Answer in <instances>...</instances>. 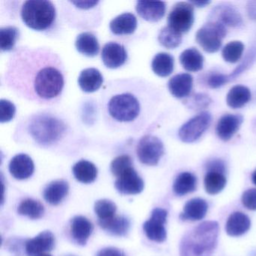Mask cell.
<instances>
[{"label":"cell","mask_w":256,"mask_h":256,"mask_svg":"<svg viewBox=\"0 0 256 256\" xmlns=\"http://www.w3.org/2000/svg\"><path fill=\"white\" fill-rule=\"evenodd\" d=\"M6 82L24 98L43 104L54 102L65 85L64 66L50 50L24 48L10 60Z\"/></svg>","instance_id":"obj_1"},{"label":"cell","mask_w":256,"mask_h":256,"mask_svg":"<svg viewBox=\"0 0 256 256\" xmlns=\"http://www.w3.org/2000/svg\"><path fill=\"white\" fill-rule=\"evenodd\" d=\"M220 227L215 221H206L186 234L180 245V256H211L218 242Z\"/></svg>","instance_id":"obj_2"},{"label":"cell","mask_w":256,"mask_h":256,"mask_svg":"<svg viewBox=\"0 0 256 256\" xmlns=\"http://www.w3.org/2000/svg\"><path fill=\"white\" fill-rule=\"evenodd\" d=\"M24 23L36 31H44L53 26L56 19V8L50 1L30 0L22 6L20 12Z\"/></svg>","instance_id":"obj_3"},{"label":"cell","mask_w":256,"mask_h":256,"mask_svg":"<svg viewBox=\"0 0 256 256\" xmlns=\"http://www.w3.org/2000/svg\"><path fill=\"white\" fill-rule=\"evenodd\" d=\"M65 124L52 116L46 114L35 116L29 126L31 137L38 144H54L65 134Z\"/></svg>","instance_id":"obj_4"},{"label":"cell","mask_w":256,"mask_h":256,"mask_svg":"<svg viewBox=\"0 0 256 256\" xmlns=\"http://www.w3.org/2000/svg\"><path fill=\"white\" fill-rule=\"evenodd\" d=\"M109 115L120 122H131L140 114L142 106L137 96L131 92H122L112 96L108 104Z\"/></svg>","instance_id":"obj_5"},{"label":"cell","mask_w":256,"mask_h":256,"mask_svg":"<svg viewBox=\"0 0 256 256\" xmlns=\"http://www.w3.org/2000/svg\"><path fill=\"white\" fill-rule=\"evenodd\" d=\"M227 30L224 25L218 22H209L196 32L198 44L206 53H216L221 48Z\"/></svg>","instance_id":"obj_6"},{"label":"cell","mask_w":256,"mask_h":256,"mask_svg":"<svg viewBox=\"0 0 256 256\" xmlns=\"http://www.w3.org/2000/svg\"><path fill=\"white\" fill-rule=\"evenodd\" d=\"M194 6L190 2L175 4L168 17V26L180 34H186L194 24Z\"/></svg>","instance_id":"obj_7"},{"label":"cell","mask_w":256,"mask_h":256,"mask_svg":"<svg viewBox=\"0 0 256 256\" xmlns=\"http://www.w3.org/2000/svg\"><path fill=\"white\" fill-rule=\"evenodd\" d=\"M211 116L209 112H203L184 124L178 132L180 139L184 143H193L202 137L210 125Z\"/></svg>","instance_id":"obj_8"},{"label":"cell","mask_w":256,"mask_h":256,"mask_svg":"<svg viewBox=\"0 0 256 256\" xmlns=\"http://www.w3.org/2000/svg\"><path fill=\"white\" fill-rule=\"evenodd\" d=\"M164 152L162 142L154 136H144L137 146L138 157L146 166H156L164 155Z\"/></svg>","instance_id":"obj_9"},{"label":"cell","mask_w":256,"mask_h":256,"mask_svg":"<svg viewBox=\"0 0 256 256\" xmlns=\"http://www.w3.org/2000/svg\"><path fill=\"white\" fill-rule=\"evenodd\" d=\"M168 212L162 208H155L152 211L151 217L144 224V230L146 236L151 240L157 242H164L167 238L164 224L167 220Z\"/></svg>","instance_id":"obj_10"},{"label":"cell","mask_w":256,"mask_h":256,"mask_svg":"<svg viewBox=\"0 0 256 256\" xmlns=\"http://www.w3.org/2000/svg\"><path fill=\"white\" fill-rule=\"evenodd\" d=\"M115 187L121 194H137L143 191L144 182L132 167L118 178Z\"/></svg>","instance_id":"obj_11"},{"label":"cell","mask_w":256,"mask_h":256,"mask_svg":"<svg viewBox=\"0 0 256 256\" xmlns=\"http://www.w3.org/2000/svg\"><path fill=\"white\" fill-rule=\"evenodd\" d=\"M128 54L124 46L116 42H109L103 48L102 60L109 68H118L126 62Z\"/></svg>","instance_id":"obj_12"},{"label":"cell","mask_w":256,"mask_h":256,"mask_svg":"<svg viewBox=\"0 0 256 256\" xmlns=\"http://www.w3.org/2000/svg\"><path fill=\"white\" fill-rule=\"evenodd\" d=\"M212 18L210 22H218L229 28H239L242 24V17L239 12L232 6L222 4L217 6L211 12Z\"/></svg>","instance_id":"obj_13"},{"label":"cell","mask_w":256,"mask_h":256,"mask_svg":"<svg viewBox=\"0 0 256 256\" xmlns=\"http://www.w3.org/2000/svg\"><path fill=\"white\" fill-rule=\"evenodd\" d=\"M54 244V235L49 230H44L26 241L25 246L26 254L28 256H40L53 250Z\"/></svg>","instance_id":"obj_14"},{"label":"cell","mask_w":256,"mask_h":256,"mask_svg":"<svg viewBox=\"0 0 256 256\" xmlns=\"http://www.w3.org/2000/svg\"><path fill=\"white\" fill-rule=\"evenodd\" d=\"M244 122V118L240 114L224 115L217 122V136L223 142H228L240 130Z\"/></svg>","instance_id":"obj_15"},{"label":"cell","mask_w":256,"mask_h":256,"mask_svg":"<svg viewBox=\"0 0 256 256\" xmlns=\"http://www.w3.org/2000/svg\"><path fill=\"white\" fill-rule=\"evenodd\" d=\"M138 14L149 22H157L166 14V6L164 2H146L138 1L136 4Z\"/></svg>","instance_id":"obj_16"},{"label":"cell","mask_w":256,"mask_h":256,"mask_svg":"<svg viewBox=\"0 0 256 256\" xmlns=\"http://www.w3.org/2000/svg\"><path fill=\"white\" fill-rule=\"evenodd\" d=\"M10 172L16 179H28L34 174V162L26 154L16 155L10 162Z\"/></svg>","instance_id":"obj_17"},{"label":"cell","mask_w":256,"mask_h":256,"mask_svg":"<svg viewBox=\"0 0 256 256\" xmlns=\"http://www.w3.org/2000/svg\"><path fill=\"white\" fill-rule=\"evenodd\" d=\"M168 86L170 94L175 98H185L190 95L192 90V76L188 73L176 74L169 80Z\"/></svg>","instance_id":"obj_18"},{"label":"cell","mask_w":256,"mask_h":256,"mask_svg":"<svg viewBox=\"0 0 256 256\" xmlns=\"http://www.w3.org/2000/svg\"><path fill=\"white\" fill-rule=\"evenodd\" d=\"M208 210V204L206 200L199 198L190 199L186 203L180 218L182 221H199L204 218Z\"/></svg>","instance_id":"obj_19"},{"label":"cell","mask_w":256,"mask_h":256,"mask_svg":"<svg viewBox=\"0 0 256 256\" xmlns=\"http://www.w3.org/2000/svg\"><path fill=\"white\" fill-rule=\"evenodd\" d=\"M251 227L248 216L242 212H234L229 216L226 224V230L230 236H240L246 233Z\"/></svg>","instance_id":"obj_20"},{"label":"cell","mask_w":256,"mask_h":256,"mask_svg":"<svg viewBox=\"0 0 256 256\" xmlns=\"http://www.w3.org/2000/svg\"><path fill=\"white\" fill-rule=\"evenodd\" d=\"M137 18L132 13H124L110 23L112 34L116 36L131 35L137 28Z\"/></svg>","instance_id":"obj_21"},{"label":"cell","mask_w":256,"mask_h":256,"mask_svg":"<svg viewBox=\"0 0 256 256\" xmlns=\"http://www.w3.org/2000/svg\"><path fill=\"white\" fill-rule=\"evenodd\" d=\"M94 226L86 217L78 216L72 220L71 232L74 240L80 244L85 245L92 234Z\"/></svg>","instance_id":"obj_22"},{"label":"cell","mask_w":256,"mask_h":256,"mask_svg":"<svg viewBox=\"0 0 256 256\" xmlns=\"http://www.w3.org/2000/svg\"><path fill=\"white\" fill-rule=\"evenodd\" d=\"M103 76L96 68H89L83 70L78 78V84L85 92L98 90L103 84Z\"/></svg>","instance_id":"obj_23"},{"label":"cell","mask_w":256,"mask_h":256,"mask_svg":"<svg viewBox=\"0 0 256 256\" xmlns=\"http://www.w3.org/2000/svg\"><path fill=\"white\" fill-rule=\"evenodd\" d=\"M70 186L65 180H56L50 182L44 192L46 202L52 205H58L68 194Z\"/></svg>","instance_id":"obj_24"},{"label":"cell","mask_w":256,"mask_h":256,"mask_svg":"<svg viewBox=\"0 0 256 256\" xmlns=\"http://www.w3.org/2000/svg\"><path fill=\"white\" fill-rule=\"evenodd\" d=\"M76 48L79 53L89 58H94L100 52V44L96 37L91 32H83L78 36Z\"/></svg>","instance_id":"obj_25"},{"label":"cell","mask_w":256,"mask_h":256,"mask_svg":"<svg viewBox=\"0 0 256 256\" xmlns=\"http://www.w3.org/2000/svg\"><path fill=\"white\" fill-rule=\"evenodd\" d=\"M204 56L198 50L191 48L181 53L180 62L184 70L191 72L200 71L204 66Z\"/></svg>","instance_id":"obj_26"},{"label":"cell","mask_w":256,"mask_h":256,"mask_svg":"<svg viewBox=\"0 0 256 256\" xmlns=\"http://www.w3.org/2000/svg\"><path fill=\"white\" fill-rule=\"evenodd\" d=\"M251 92L248 88L242 85H236L228 92L226 103L230 108H240L251 100Z\"/></svg>","instance_id":"obj_27"},{"label":"cell","mask_w":256,"mask_h":256,"mask_svg":"<svg viewBox=\"0 0 256 256\" xmlns=\"http://www.w3.org/2000/svg\"><path fill=\"white\" fill-rule=\"evenodd\" d=\"M74 178L83 184H90L95 181L98 170L95 164L86 160H80L72 168Z\"/></svg>","instance_id":"obj_28"},{"label":"cell","mask_w":256,"mask_h":256,"mask_svg":"<svg viewBox=\"0 0 256 256\" xmlns=\"http://www.w3.org/2000/svg\"><path fill=\"white\" fill-rule=\"evenodd\" d=\"M98 224L104 230L116 236H124L128 233L130 222L124 216H115L107 220H98Z\"/></svg>","instance_id":"obj_29"},{"label":"cell","mask_w":256,"mask_h":256,"mask_svg":"<svg viewBox=\"0 0 256 256\" xmlns=\"http://www.w3.org/2000/svg\"><path fill=\"white\" fill-rule=\"evenodd\" d=\"M151 66L157 76L162 78L168 77L173 72L174 60L169 54L160 53L154 56Z\"/></svg>","instance_id":"obj_30"},{"label":"cell","mask_w":256,"mask_h":256,"mask_svg":"<svg viewBox=\"0 0 256 256\" xmlns=\"http://www.w3.org/2000/svg\"><path fill=\"white\" fill-rule=\"evenodd\" d=\"M197 179L190 172H184L176 176L173 185V190L178 196H186L196 190Z\"/></svg>","instance_id":"obj_31"},{"label":"cell","mask_w":256,"mask_h":256,"mask_svg":"<svg viewBox=\"0 0 256 256\" xmlns=\"http://www.w3.org/2000/svg\"><path fill=\"white\" fill-rule=\"evenodd\" d=\"M227 180L223 172L208 170L204 176L205 191L209 194H218L226 186Z\"/></svg>","instance_id":"obj_32"},{"label":"cell","mask_w":256,"mask_h":256,"mask_svg":"<svg viewBox=\"0 0 256 256\" xmlns=\"http://www.w3.org/2000/svg\"><path fill=\"white\" fill-rule=\"evenodd\" d=\"M20 215L25 216L32 220L41 218L44 212L43 205L38 200L28 198L23 200L18 208Z\"/></svg>","instance_id":"obj_33"},{"label":"cell","mask_w":256,"mask_h":256,"mask_svg":"<svg viewBox=\"0 0 256 256\" xmlns=\"http://www.w3.org/2000/svg\"><path fill=\"white\" fill-rule=\"evenodd\" d=\"M182 34L172 29L168 26L162 29L158 34V40L163 47L168 49H174L182 42Z\"/></svg>","instance_id":"obj_34"},{"label":"cell","mask_w":256,"mask_h":256,"mask_svg":"<svg viewBox=\"0 0 256 256\" xmlns=\"http://www.w3.org/2000/svg\"><path fill=\"white\" fill-rule=\"evenodd\" d=\"M19 38V30L14 26H7L0 30V48L2 52L14 49Z\"/></svg>","instance_id":"obj_35"},{"label":"cell","mask_w":256,"mask_h":256,"mask_svg":"<svg viewBox=\"0 0 256 256\" xmlns=\"http://www.w3.org/2000/svg\"><path fill=\"white\" fill-rule=\"evenodd\" d=\"M244 44L240 41H233L228 43L222 52V56L226 62L236 64L242 58Z\"/></svg>","instance_id":"obj_36"},{"label":"cell","mask_w":256,"mask_h":256,"mask_svg":"<svg viewBox=\"0 0 256 256\" xmlns=\"http://www.w3.org/2000/svg\"><path fill=\"white\" fill-rule=\"evenodd\" d=\"M94 210L98 220H107L115 216L116 206L112 200L102 199L96 202Z\"/></svg>","instance_id":"obj_37"},{"label":"cell","mask_w":256,"mask_h":256,"mask_svg":"<svg viewBox=\"0 0 256 256\" xmlns=\"http://www.w3.org/2000/svg\"><path fill=\"white\" fill-rule=\"evenodd\" d=\"M132 160L130 156L122 155L116 157L112 161L110 170L116 178H119L122 173L132 168Z\"/></svg>","instance_id":"obj_38"},{"label":"cell","mask_w":256,"mask_h":256,"mask_svg":"<svg viewBox=\"0 0 256 256\" xmlns=\"http://www.w3.org/2000/svg\"><path fill=\"white\" fill-rule=\"evenodd\" d=\"M211 98L208 95L203 94H198L193 95L191 98L186 101V106L193 110H202L206 108L210 104Z\"/></svg>","instance_id":"obj_39"},{"label":"cell","mask_w":256,"mask_h":256,"mask_svg":"<svg viewBox=\"0 0 256 256\" xmlns=\"http://www.w3.org/2000/svg\"><path fill=\"white\" fill-rule=\"evenodd\" d=\"M16 112V106L11 102L5 100L0 101V122H10L14 118Z\"/></svg>","instance_id":"obj_40"},{"label":"cell","mask_w":256,"mask_h":256,"mask_svg":"<svg viewBox=\"0 0 256 256\" xmlns=\"http://www.w3.org/2000/svg\"><path fill=\"white\" fill-rule=\"evenodd\" d=\"M241 202L246 209L256 210V188L246 190L242 193Z\"/></svg>","instance_id":"obj_41"},{"label":"cell","mask_w":256,"mask_h":256,"mask_svg":"<svg viewBox=\"0 0 256 256\" xmlns=\"http://www.w3.org/2000/svg\"><path fill=\"white\" fill-rule=\"evenodd\" d=\"M230 80L229 76L215 73L208 78V84L212 89H217L226 84Z\"/></svg>","instance_id":"obj_42"},{"label":"cell","mask_w":256,"mask_h":256,"mask_svg":"<svg viewBox=\"0 0 256 256\" xmlns=\"http://www.w3.org/2000/svg\"><path fill=\"white\" fill-rule=\"evenodd\" d=\"M256 52H251L250 54L247 55V56L246 58V59L244 60V62H242V64H241L239 66H238V68H236V70L232 72V74H230V76H229L230 80H232V78H235L238 77L240 74L244 72H245L247 68H248V67L252 64L253 61L256 60V58H254V56H256Z\"/></svg>","instance_id":"obj_43"},{"label":"cell","mask_w":256,"mask_h":256,"mask_svg":"<svg viewBox=\"0 0 256 256\" xmlns=\"http://www.w3.org/2000/svg\"><path fill=\"white\" fill-rule=\"evenodd\" d=\"M97 256H124V252L121 250L113 247H108V248H103Z\"/></svg>","instance_id":"obj_44"},{"label":"cell","mask_w":256,"mask_h":256,"mask_svg":"<svg viewBox=\"0 0 256 256\" xmlns=\"http://www.w3.org/2000/svg\"><path fill=\"white\" fill-rule=\"evenodd\" d=\"M210 2V1H192V2H190V4L197 8H204V7L209 5Z\"/></svg>","instance_id":"obj_45"},{"label":"cell","mask_w":256,"mask_h":256,"mask_svg":"<svg viewBox=\"0 0 256 256\" xmlns=\"http://www.w3.org/2000/svg\"><path fill=\"white\" fill-rule=\"evenodd\" d=\"M252 180L253 184L256 186V169L253 172L252 174Z\"/></svg>","instance_id":"obj_46"},{"label":"cell","mask_w":256,"mask_h":256,"mask_svg":"<svg viewBox=\"0 0 256 256\" xmlns=\"http://www.w3.org/2000/svg\"><path fill=\"white\" fill-rule=\"evenodd\" d=\"M38 256H52L50 254H46V253H43V254H40Z\"/></svg>","instance_id":"obj_47"}]
</instances>
